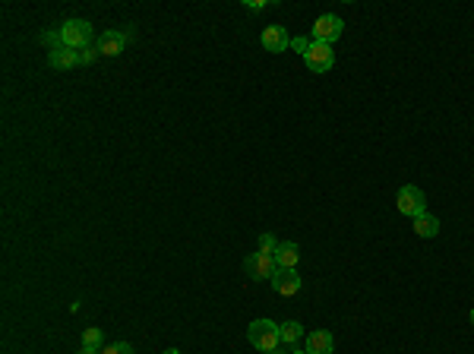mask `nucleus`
<instances>
[{
  "mask_svg": "<svg viewBox=\"0 0 474 354\" xmlns=\"http://www.w3.org/2000/svg\"><path fill=\"white\" fill-rule=\"evenodd\" d=\"M414 234H418V238H436V234H440V218L430 216V212H421V216L414 218Z\"/></svg>",
  "mask_w": 474,
  "mask_h": 354,
  "instance_id": "ddd939ff",
  "label": "nucleus"
},
{
  "mask_svg": "<svg viewBox=\"0 0 474 354\" xmlns=\"http://www.w3.org/2000/svg\"><path fill=\"white\" fill-rule=\"evenodd\" d=\"M41 41H45L51 51H57V48H67V44H63V39H61V32H41Z\"/></svg>",
  "mask_w": 474,
  "mask_h": 354,
  "instance_id": "f3484780",
  "label": "nucleus"
},
{
  "mask_svg": "<svg viewBox=\"0 0 474 354\" xmlns=\"http://www.w3.org/2000/svg\"><path fill=\"white\" fill-rule=\"evenodd\" d=\"M269 354H288V351H284V348H275V351H269Z\"/></svg>",
  "mask_w": 474,
  "mask_h": 354,
  "instance_id": "5701e85b",
  "label": "nucleus"
},
{
  "mask_svg": "<svg viewBox=\"0 0 474 354\" xmlns=\"http://www.w3.org/2000/svg\"><path fill=\"white\" fill-rule=\"evenodd\" d=\"M288 354H307V351H297V348H294V351H288Z\"/></svg>",
  "mask_w": 474,
  "mask_h": 354,
  "instance_id": "393cba45",
  "label": "nucleus"
},
{
  "mask_svg": "<svg viewBox=\"0 0 474 354\" xmlns=\"http://www.w3.org/2000/svg\"><path fill=\"white\" fill-rule=\"evenodd\" d=\"M244 6H247V10H253V13H259L266 4H262V0H244Z\"/></svg>",
  "mask_w": 474,
  "mask_h": 354,
  "instance_id": "412c9836",
  "label": "nucleus"
},
{
  "mask_svg": "<svg viewBox=\"0 0 474 354\" xmlns=\"http://www.w3.org/2000/svg\"><path fill=\"white\" fill-rule=\"evenodd\" d=\"M275 266L279 269H297V260H301V250H297V243H291V241H284L279 243V250H275Z\"/></svg>",
  "mask_w": 474,
  "mask_h": 354,
  "instance_id": "f8f14e48",
  "label": "nucleus"
},
{
  "mask_svg": "<svg viewBox=\"0 0 474 354\" xmlns=\"http://www.w3.org/2000/svg\"><path fill=\"white\" fill-rule=\"evenodd\" d=\"M247 338H250V345L257 351H275L282 345V335H279V323L272 320H253L250 326H247Z\"/></svg>",
  "mask_w": 474,
  "mask_h": 354,
  "instance_id": "f257e3e1",
  "label": "nucleus"
},
{
  "mask_svg": "<svg viewBox=\"0 0 474 354\" xmlns=\"http://www.w3.org/2000/svg\"><path fill=\"white\" fill-rule=\"evenodd\" d=\"M61 39H63V44L67 48H73V51H86V48H92V26L86 19H67L61 26Z\"/></svg>",
  "mask_w": 474,
  "mask_h": 354,
  "instance_id": "f03ea898",
  "label": "nucleus"
},
{
  "mask_svg": "<svg viewBox=\"0 0 474 354\" xmlns=\"http://www.w3.org/2000/svg\"><path fill=\"white\" fill-rule=\"evenodd\" d=\"M341 32H345V22L339 16H332V13H326V16H319L313 22V41H323V44H332L341 39Z\"/></svg>",
  "mask_w": 474,
  "mask_h": 354,
  "instance_id": "20e7f679",
  "label": "nucleus"
},
{
  "mask_svg": "<svg viewBox=\"0 0 474 354\" xmlns=\"http://www.w3.org/2000/svg\"><path fill=\"white\" fill-rule=\"evenodd\" d=\"M396 203H398V212H402V216H411V218H418L421 212H427V196H424V190L414 187V183H408V187L398 190Z\"/></svg>",
  "mask_w": 474,
  "mask_h": 354,
  "instance_id": "7ed1b4c3",
  "label": "nucleus"
},
{
  "mask_svg": "<svg viewBox=\"0 0 474 354\" xmlns=\"http://www.w3.org/2000/svg\"><path fill=\"white\" fill-rule=\"evenodd\" d=\"M259 41H262V48L272 51V54H282V51L291 48V39H288V32H284V26H266Z\"/></svg>",
  "mask_w": 474,
  "mask_h": 354,
  "instance_id": "6e6552de",
  "label": "nucleus"
},
{
  "mask_svg": "<svg viewBox=\"0 0 474 354\" xmlns=\"http://www.w3.org/2000/svg\"><path fill=\"white\" fill-rule=\"evenodd\" d=\"M275 250H279V241H275L272 234H259V250H257V253L275 256Z\"/></svg>",
  "mask_w": 474,
  "mask_h": 354,
  "instance_id": "2eb2a0df",
  "label": "nucleus"
},
{
  "mask_svg": "<svg viewBox=\"0 0 474 354\" xmlns=\"http://www.w3.org/2000/svg\"><path fill=\"white\" fill-rule=\"evenodd\" d=\"M279 335H282V345H297V342L304 338V326H301V323H294V320H291V323H282V326H279Z\"/></svg>",
  "mask_w": 474,
  "mask_h": 354,
  "instance_id": "4468645a",
  "label": "nucleus"
},
{
  "mask_svg": "<svg viewBox=\"0 0 474 354\" xmlns=\"http://www.w3.org/2000/svg\"><path fill=\"white\" fill-rule=\"evenodd\" d=\"M275 269H279V266H275V260L266 256V253H250L244 260V272L253 278V282H266V278H272Z\"/></svg>",
  "mask_w": 474,
  "mask_h": 354,
  "instance_id": "423d86ee",
  "label": "nucleus"
},
{
  "mask_svg": "<svg viewBox=\"0 0 474 354\" xmlns=\"http://www.w3.org/2000/svg\"><path fill=\"white\" fill-rule=\"evenodd\" d=\"M101 354H133V345H130V342L108 345V348H101Z\"/></svg>",
  "mask_w": 474,
  "mask_h": 354,
  "instance_id": "a211bd4d",
  "label": "nucleus"
},
{
  "mask_svg": "<svg viewBox=\"0 0 474 354\" xmlns=\"http://www.w3.org/2000/svg\"><path fill=\"white\" fill-rule=\"evenodd\" d=\"M304 64H307L313 73H326V70H332V64H335V51H332V44L313 41V44H310V51L304 54Z\"/></svg>",
  "mask_w": 474,
  "mask_h": 354,
  "instance_id": "39448f33",
  "label": "nucleus"
},
{
  "mask_svg": "<svg viewBox=\"0 0 474 354\" xmlns=\"http://www.w3.org/2000/svg\"><path fill=\"white\" fill-rule=\"evenodd\" d=\"M95 48H98L101 57H118L123 48H127V35L118 32V29H108V32L98 35V41H95Z\"/></svg>",
  "mask_w": 474,
  "mask_h": 354,
  "instance_id": "0eeeda50",
  "label": "nucleus"
},
{
  "mask_svg": "<svg viewBox=\"0 0 474 354\" xmlns=\"http://www.w3.org/2000/svg\"><path fill=\"white\" fill-rule=\"evenodd\" d=\"M165 354H180V351H177V348H168V351H165Z\"/></svg>",
  "mask_w": 474,
  "mask_h": 354,
  "instance_id": "b1692460",
  "label": "nucleus"
},
{
  "mask_svg": "<svg viewBox=\"0 0 474 354\" xmlns=\"http://www.w3.org/2000/svg\"><path fill=\"white\" fill-rule=\"evenodd\" d=\"M332 332L326 329H313L307 332V345H304V351L307 354H332Z\"/></svg>",
  "mask_w": 474,
  "mask_h": 354,
  "instance_id": "9d476101",
  "label": "nucleus"
},
{
  "mask_svg": "<svg viewBox=\"0 0 474 354\" xmlns=\"http://www.w3.org/2000/svg\"><path fill=\"white\" fill-rule=\"evenodd\" d=\"M101 342H105V335H101V329H86L83 332V345H89V348H101Z\"/></svg>",
  "mask_w": 474,
  "mask_h": 354,
  "instance_id": "dca6fc26",
  "label": "nucleus"
},
{
  "mask_svg": "<svg viewBox=\"0 0 474 354\" xmlns=\"http://www.w3.org/2000/svg\"><path fill=\"white\" fill-rule=\"evenodd\" d=\"M76 354H101V348H89V345H83Z\"/></svg>",
  "mask_w": 474,
  "mask_h": 354,
  "instance_id": "4be33fe9",
  "label": "nucleus"
},
{
  "mask_svg": "<svg viewBox=\"0 0 474 354\" xmlns=\"http://www.w3.org/2000/svg\"><path fill=\"white\" fill-rule=\"evenodd\" d=\"M471 326H474V310H471Z\"/></svg>",
  "mask_w": 474,
  "mask_h": 354,
  "instance_id": "a878e982",
  "label": "nucleus"
},
{
  "mask_svg": "<svg viewBox=\"0 0 474 354\" xmlns=\"http://www.w3.org/2000/svg\"><path fill=\"white\" fill-rule=\"evenodd\" d=\"M272 288L282 294V298H291V294H297V291H301V275H297V269H275Z\"/></svg>",
  "mask_w": 474,
  "mask_h": 354,
  "instance_id": "1a4fd4ad",
  "label": "nucleus"
},
{
  "mask_svg": "<svg viewBox=\"0 0 474 354\" xmlns=\"http://www.w3.org/2000/svg\"><path fill=\"white\" fill-rule=\"evenodd\" d=\"M48 64H51V70H73V66H79V51H73V48L48 51Z\"/></svg>",
  "mask_w": 474,
  "mask_h": 354,
  "instance_id": "9b49d317",
  "label": "nucleus"
},
{
  "mask_svg": "<svg viewBox=\"0 0 474 354\" xmlns=\"http://www.w3.org/2000/svg\"><path fill=\"white\" fill-rule=\"evenodd\" d=\"M95 57H98V48H86V51H79V64H92Z\"/></svg>",
  "mask_w": 474,
  "mask_h": 354,
  "instance_id": "aec40b11",
  "label": "nucleus"
},
{
  "mask_svg": "<svg viewBox=\"0 0 474 354\" xmlns=\"http://www.w3.org/2000/svg\"><path fill=\"white\" fill-rule=\"evenodd\" d=\"M310 44H313V39H304V35H297V39H291V48H294L297 54H307V51H310Z\"/></svg>",
  "mask_w": 474,
  "mask_h": 354,
  "instance_id": "6ab92c4d",
  "label": "nucleus"
}]
</instances>
